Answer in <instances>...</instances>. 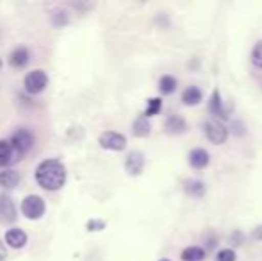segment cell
I'll list each match as a JSON object with an SVG mask.
<instances>
[{"label":"cell","instance_id":"cell-28","mask_svg":"<svg viewBox=\"0 0 262 261\" xmlns=\"http://www.w3.org/2000/svg\"><path fill=\"white\" fill-rule=\"evenodd\" d=\"M4 259H6V251L0 247V261H4Z\"/></svg>","mask_w":262,"mask_h":261},{"label":"cell","instance_id":"cell-6","mask_svg":"<svg viewBox=\"0 0 262 261\" xmlns=\"http://www.w3.org/2000/svg\"><path fill=\"white\" fill-rule=\"evenodd\" d=\"M98 143H100V147L105 150H118V152H120V150L127 149V138L116 131L102 132L100 138H98Z\"/></svg>","mask_w":262,"mask_h":261},{"label":"cell","instance_id":"cell-29","mask_svg":"<svg viewBox=\"0 0 262 261\" xmlns=\"http://www.w3.org/2000/svg\"><path fill=\"white\" fill-rule=\"evenodd\" d=\"M159 261H169V259H166V258H164V259H159Z\"/></svg>","mask_w":262,"mask_h":261},{"label":"cell","instance_id":"cell-20","mask_svg":"<svg viewBox=\"0 0 262 261\" xmlns=\"http://www.w3.org/2000/svg\"><path fill=\"white\" fill-rule=\"evenodd\" d=\"M177 90V79L173 75H162L159 81V91L162 95H171Z\"/></svg>","mask_w":262,"mask_h":261},{"label":"cell","instance_id":"cell-7","mask_svg":"<svg viewBox=\"0 0 262 261\" xmlns=\"http://www.w3.org/2000/svg\"><path fill=\"white\" fill-rule=\"evenodd\" d=\"M145 168V156L139 150H132L128 152L127 159H125V170L128 172V175H139Z\"/></svg>","mask_w":262,"mask_h":261},{"label":"cell","instance_id":"cell-26","mask_svg":"<svg viewBox=\"0 0 262 261\" xmlns=\"http://www.w3.org/2000/svg\"><path fill=\"white\" fill-rule=\"evenodd\" d=\"M252 238H253V240H257V242H262V224H260V226H257L255 229L252 231Z\"/></svg>","mask_w":262,"mask_h":261},{"label":"cell","instance_id":"cell-23","mask_svg":"<svg viewBox=\"0 0 262 261\" xmlns=\"http://www.w3.org/2000/svg\"><path fill=\"white\" fill-rule=\"evenodd\" d=\"M217 261H235V252L232 249H221L216 256Z\"/></svg>","mask_w":262,"mask_h":261},{"label":"cell","instance_id":"cell-14","mask_svg":"<svg viewBox=\"0 0 262 261\" xmlns=\"http://www.w3.org/2000/svg\"><path fill=\"white\" fill-rule=\"evenodd\" d=\"M150 131H152V124H150V120L146 118L145 115H139L138 118L134 120V124H132V132H134V136H138V138L148 136Z\"/></svg>","mask_w":262,"mask_h":261},{"label":"cell","instance_id":"cell-2","mask_svg":"<svg viewBox=\"0 0 262 261\" xmlns=\"http://www.w3.org/2000/svg\"><path fill=\"white\" fill-rule=\"evenodd\" d=\"M21 213L25 215V218L29 220H39L43 215H45V200H43L39 195H27L21 200L20 206Z\"/></svg>","mask_w":262,"mask_h":261},{"label":"cell","instance_id":"cell-17","mask_svg":"<svg viewBox=\"0 0 262 261\" xmlns=\"http://www.w3.org/2000/svg\"><path fill=\"white\" fill-rule=\"evenodd\" d=\"M18 183H20V174L16 170L7 168V170L0 172V186L2 188H14V186H18Z\"/></svg>","mask_w":262,"mask_h":261},{"label":"cell","instance_id":"cell-13","mask_svg":"<svg viewBox=\"0 0 262 261\" xmlns=\"http://www.w3.org/2000/svg\"><path fill=\"white\" fill-rule=\"evenodd\" d=\"M164 127L169 134H182V132L187 131V122L180 115H169L164 122Z\"/></svg>","mask_w":262,"mask_h":261},{"label":"cell","instance_id":"cell-21","mask_svg":"<svg viewBox=\"0 0 262 261\" xmlns=\"http://www.w3.org/2000/svg\"><path fill=\"white\" fill-rule=\"evenodd\" d=\"M161 109H162V101L159 97H152V98H148V102H146V109L143 115H145L146 118H150V116L159 115Z\"/></svg>","mask_w":262,"mask_h":261},{"label":"cell","instance_id":"cell-8","mask_svg":"<svg viewBox=\"0 0 262 261\" xmlns=\"http://www.w3.org/2000/svg\"><path fill=\"white\" fill-rule=\"evenodd\" d=\"M21 157L13 149L9 139H0V167H9V165L18 163Z\"/></svg>","mask_w":262,"mask_h":261},{"label":"cell","instance_id":"cell-24","mask_svg":"<svg viewBox=\"0 0 262 261\" xmlns=\"http://www.w3.org/2000/svg\"><path fill=\"white\" fill-rule=\"evenodd\" d=\"M88 227H90V231H102L105 227V222H102V220H91L88 224Z\"/></svg>","mask_w":262,"mask_h":261},{"label":"cell","instance_id":"cell-9","mask_svg":"<svg viewBox=\"0 0 262 261\" xmlns=\"http://www.w3.org/2000/svg\"><path fill=\"white\" fill-rule=\"evenodd\" d=\"M209 111L212 113L216 118H221V120L228 118V111L223 108V101H221V93L217 88L212 91V95H210V98H209Z\"/></svg>","mask_w":262,"mask_h":261},{"label":"cell","instance_id":"cell-10","mask_svg":"<svg viewBox=\"0 0 262 261\" xmlns=\"http://www.w3.org/2000/svg\"><path fill=\"white\" fill-rule=\"evenodd\" d=\"M4 238H6V244L9 245L11 249H21V247H25V244H27V234H25L21 229H18V227L7 229L6 234H4Z\"/></svg>","mask_w":262,"mask_h":261},{"label":"cell","instance_id":"cell-19","mask_svg":"<svg viewBox=\"0 0 262 261\" xmlns=\"http://www.w3.org/2000/svg\"><path fill=\"white\" fill-rule=\"evenodd\" d=\"M184 190L189 193L191 197H204L205 195V185L198 179H189L184 183Z\"/></svg>","mask_w":262,"mask_h":261},{"label":"cell","instance_id":"cell-1","mask_svg":"<svg viewBox=\"0 0 262 261\" xmlns=\"http://www.w3.org/2000/svg\"><path fill=\"white\" fill-rule=\"evenodd\" d=\"M34 179L47 192H57L66 183V168L57 159H45L36 167Z\"/></svg>","mask_w":262,"mask_h":261},{"label":"cell","instance_id":"cell-4","mask_svg":"<svg viewBox=\"0 0 262 261\" xmlns=\"http://www.w3.org/2000/svg\"><path fill=\"white\" fill-rule=\"evenodd\" d=\"M204 131L207 139L210 143H214V145H223L228 139V129L220 120H209V122H205Z\"/></svg>","mask_w":262,"mask_h":261},{"label":"cell","instance_id":"cell-3","mask_svg":"<svg viewBox=\"0 0 262 261\" xmlns=\"http://www.w3.org/2000/svg\"><path fill=\"white\" fill-rule=\"evenodd\" d=\"M24 84H25L27 93L38 95L47 88V84H49V77H47V73L43 72V70H32V72H29L27 75H25Z\"/></svg>","mask_w":262,"mask_h":261},{"label":"cell","instance_id":"cell-16","mask_svg":"<svg viewBox=\"0 0 262 261\" xmlns=\"http://www.w3.org/2000/svg\"><path fill=\"white\" fill-rule=\"evenodd\" d=\"M9 63H11V66H14V68H24V66H27V63H29V50L24 49V47L13 50V52H11V56H9Z\"/></svg>","mask_w":262,"mask_h":261},{"label":"cell","instance_id":"cell-27","mask_svg":"<svg viewBox=\"0 0 262 261\" xmlns=\"http://www.w3.org/2000/svg\"><path fill=\"white\" fill-rule=\"evenodd\" d=\"M232 242H235V245H241L243 244V234H241V231H235V233L232 234Z\"/></svg>","mask_w":262,"mask_h":261},{"label":"cell","instance_id":"cell-11","mask_svg":"<svg viewBox=\"0 0 262 261\" xmlns=\"http://www.w3.org/2000/svg\"><path fill=\"white\" fill-rule=\"evenodd\" d=\"M210 163V154L205 149H193L189 152V165L194 170H204L205 167Z\"/></svg>","mask_w":262,"mask_h":261},{"label":"cell","instance_id":"cell-15","mask_svg":"<svg viewBox=\"0 0 262 261\" xmlns=\"http://www.w3.org/2000/svg\"><path fill=\"white\" fill-rule=\"evenodd\" d=\"M202 98H204V95H202V90L196 86H189L184 90L182 93V102L186 106H198L202 102Z\"/></svg>","mask_w":262,"mask_h":261},{"label":"cell","instance_id":"cell-25","mask_svg":"<svg viewBox=\"0 0 262 261\" xmlns=\"http://www.w3.org/2000/svg\"><path fill=\"white\" fill-rule=\"evenodd\" d=\"M232 131H234L237 136H243V134H245V129H243V124H241V122H237V120H235V122H232Z\"/></svg>","mask_w":262,"mask_h":261},{"label":"cell","instance_id":"cell-18","mask_svg":"<svg viewBox=\"0 0 262 261\" xmlns=\"http://www.w3.org/2000/svg\"><path fill=\"white\" fill-rule=\"evenodd\" d=\"M180 259L182 261H204L205 259V249L196 247V245H191V247H186L180 254Z\"/></svg>","mask_w":262,"mask_h":261},{"label":"cell","instance_id":"cell-12","mask_svg":"<svg viewBox=\"0 0 262 261\" xmlns=\"http://www.w3.org/2000/svg\"><path fill=\"white\" fill-rule=\"evenodd\" d=\"M0 220L2 222H14L16 220V208L7 195H0Z\"/></svg>","mask_w":262,"mask_h":261},{"label":"cell","instance_id":"cell-22","mask_svg":"<svg viewBox=\"0 0 262 261\" xmlns=\"http://www.w3.org/2000/svg\"><path fill=\"white\" fill-rule=\"evenodd\" d=\"M250 59H252L253 66L262 70V42L255 43V47L252 49V54H250Z\"/></svg>","mask_w":262,"mask_h":261},{"label":"cell","instance_id":"cell-5","mask_svg":"<svg viewBox=\"0 0 262 261\" xmlns=\"http://www.w3.org/2000/svg\"><path fill=\"white\" fill-rule=\"evenodd\" d=\"M9 142H11V145H13V149L16 150L18 156L21 157L25 152H29V150H31L32 143H34V138H32L31 131L16 129V131L13 132V134H11Z\"/></svg>","mask_w":262,"mask_h":261}]
</instances>
